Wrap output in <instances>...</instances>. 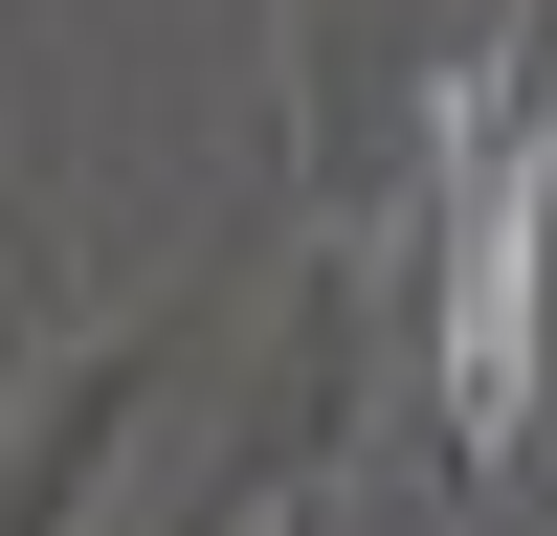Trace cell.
Segmentation results:
<instances>
[{"label": "cell", "mask_w": 557, "mask_h": 536, "mask_svg": "<svg viewBox=\"0 0 557 536\" xmlns=\"http://www.w3.org/2000/svg\"><path fill=\"white\" fill-rule=\"evenodd\" d=\"M535 202H557V134H513V89H469L424 179V402L469 470H513L535 425Z\"/></svg>", "instance_id": "6da1fadb"}]
</instances>
